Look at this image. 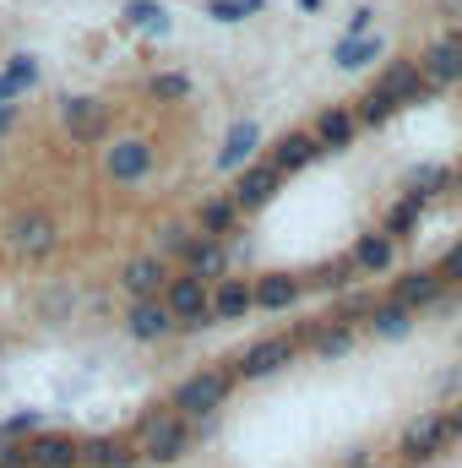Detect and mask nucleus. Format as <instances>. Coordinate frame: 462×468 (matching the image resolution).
<instances>
[{"label":"nucleus","instance_id":"obj_1","mask_svg":"<svg viewBox=\"0 0 462 468\" xmlns=\"http://www.w3.org/2000/svg\"><path fill=\"white\" fill-rule=\"evenodd\" d=\"M131 447L147 468H174L191 458L196 436H191V420H180L169 403H147L131 425Z\"/></svg>","mask_w":462,"mask_h":468},{"label":"nucleus","instance_id":"obj_2","mask_svg":"<svg viewBox=\"0 0 462 468\" xmlns=\"http://www.w3.org/2000/svg\"><path fill=\"white\" fill-rule=\"evenodd\" d=\"M234 370L218 359V365H202V370H191V376H180L174 381V392H169V409L180 414V420H224V409L234 403Z\"/></svg>","mask_w":462,"mask_h":468},{"label":"nucleus","instance_id":"obj_3","mask_svg":"<svg viewBox=\"0 0 462 468\" xmlns=\"http://www.w3.org/2000/svg\"><path fill=\"white\" fill-rule=\"evenodd\" d=\"M5 250L22 261V267H44L49 256H60V245H66V234H60V218L49 213V207H16L11 218H5Z\"/></svg>","mask_w":462,"mask_h":468},{"label":"nucleus","instance_id":"obj_4","mask_svg":"<svg viewBox=\"0 0 462 468\" xmlns=\"http://www.w3.org/2000/svg\"><path fill=\"white\" fill-rule=\"evenodd\" d=\"M152 169H158V142H152V136L125 131V136H110V142H104V158H99L104 186H115V191H136V186L152 180Z\"/></svg>","mask_w":462,"mask_h":468},{"label":"nucleus","instance_id":"obj_5","mask_svg":"<svg viewBox=\"0 0 462 468\" xmlns=\"http://www.w3.org/2000/svg\"><path fill=\"white\" fill-rule=\"evenodd\" d=\"M452 447H457V436H452V420H446V409L414 414V420L397 431V463H403V468H430V463H441Z\"/></svg>","mask_w":462,"mask_h":468},{"label":"nucleus","instance_id":"obj_6","mask_svg":"<svg viewBox=\"0 0 462 468\" xmlns=\"http://www.w3.org/2000/svg\"><path fill=\"white\" fill-rule=\"evenodd\" d=\"M163 305H169V316H174V333H207V327H218L213 322V283H202L196 272H185V267H174L169 272V283H163V294H158Z\"/></svg>","mask_w":462,"mask_h":468},{"label":"nucleus","instance_id":"obj_7","mask_svg":"<svg viewBox=\"0 0 462 468\" xmlns=\"http://www.w3.org/2000/svg\"><path fill=\"white\" fill-rule=\"evenodd\" d=\"M386 294H392L397 305H408L414 316H446V311H457L462 289H446L441 272H436V261H430V267H403Z\"/></svg>","mask_w":462,"mask_h":468},{"label":"nucleus","instance_id":"obj_8","mask_svg":"<svg viewBox=\"0 0 462 468\" xmlns=\"http://www.w3.org/2000/svg\"><path fill=\"white\" fill-rule=\"evenodd\" d=\"M299 333L289 327V333H267V338H256L250 349H239L229 359V370H234V381L245 387V381H272V376H283L294 359H299Z\"/></svg>","mask_w":462,"mask_h":468},{"label":"nucleus","instance_id":"obj_9","mask_svg":"<svg viewBox=\"0 0 462 468\" xmlns=\"http://www.w3.org/2000/svg\"><path fill=\"white\" fill-rule=\"evenodd\" d=\"M115 125V104L99 93H66L60 99V131L71 147H104Z\"/></svg>","mask_w":462,"mask_h":468},{"label":"nucleus","instance_id":"obj_10","mask_svg":"<svg viewBox=\"0 0 462 468\" xmlns=\"http://www.w3.org/2000/svg\"><path fill=\"white\" fill-rule=\"evenodd\" d=\"M229 197H234V207H239L245 218H256V213H267V207L283 197V175H278V169L267 164V153H261V158H250V164L234 175Z\"/></svg>","mask_w":462,"mask_h":468},{"label":"nucleus","instance_id":"obj_11","mask_svg":"<svg viewBox=\"0 0 462 468\" xmlns=\"http://www.w3.org/2000/svg\"><path fill=\"white\" fill-rule=\"evenodd\" d=\"M419 71H425V82L436 88V93H452L462 88V27H446V33H436L419 55Z\"/></svg>","mask_w":462,"mask_h":468},{"label":"nucleus","instance_id":"obj_12","mask_svg":"<svg viewBox=\"0 0 462 468\" xmlns=\"http://www.w3.org/2000/svg\"><path fill=\"white\" fill-rule=\"evenodd\" d=\"M294 333H299V349H310V359H327V365L348 359V354L359 349V327L343 322V316H310Z\"/></svg>","mask_w":462,"mask_h":468},{"label":"nucleus","instance_id":"obj_13","mask_svg":"<svg viewBox=\"0 0 462 468\" xmlns=\"http://www.w3.org/2000/svg\"><path fill=\"white\" fill-rule=\"evenodd\" d=\"M375 88H381L397 110H419V104H430V99H436V88L425 82V71H419V60H414V55L386 60V66H381V77H375Z\"/></svg>","mask_w":462,"mask_h":468},{"label":"nucleus","instance_id":"obj_14","mask_svg":"<svg viewBox=\"0 0 462 468\" xmlns=\"http://www.w3.org/2000/svg\"><path fill=\"white\" fill-rule=\"evenodd\" d=\"M299 300H305V278L289 272V267H272V272H256V278H250V305H256L261 316H283V311H294Z\"/></svg>","mask_w":462,"mask_h":468},{"label":"nucleus","instance_id":"obj_15","mask_svg":"<svg viewBox=\"0 0 462 468\" xmlns=\"http://www.w3.org/2000/svg\"><path fill=\"white\" fill-rule=\"evenodd\" d=\"M120 333H125L131 344L152 349V344L174 338V316H169L163 300H125V311H120Z\"/></svg>","mask_w":462,"mask_h":468},{"label":"nucleus","instance_id":"obj_16","mask_svg":"<svg viewBox=\"0 0 462 468\" xmlns=\"http://www.w3.org/2000/svg\"><path fill=\"white\" fill-rule=\"evenodd\" d=\"M169 272H174V267H169L158 250H142V256H125V261H120L115 283H120L125 300H158L163 283H169Z\"/></svg>","mask_w":462,"mask_h":468},{"label":"nucleus","instance_id":"obj_17","mask_svg":"<svg viewBox=\"0 0 462 468\" xmlns=\"http://www.w3.org/2000/svg\"><path fill=\"white\" fill-rule=\"evenodd\" d=\"M191 224H196V229L207 234V239H229V245H239V239H245V224H250V218H245V213H239V207H234V197L229 191H218V197H207V202H196V213H191Z\"/></svg>","mask_w":462,"mask_h":468},{"label":"nucleus","instance_id":"obj_18","mask_svg":"<svg viewBox=\"0 0 462 468\" xmlns=\"http://www.w3.org/2000/svg\"><path fill=\"white\" fill-rule=\"evenodd\" d=\"M316 158H327L321 147H316V136L305 131V125H294V131H283V136H272V147H267V164L283 175V180H294V175H305Z\"/></svg>","mask_w":462,"mask_h":468},{"label":"nucleus","instance_id":"obj_19","mask_svg":"<svg viewBox=\"0 0 462 468\" xmlns=\"http://www.w3.org/2000/svg\"><path fill=\"white\" fill-rule=\"evenodd\" d=\"M343 256L353 261V272H359V278H386V272L397 267V239H392V234H381V229H359Z\"/></svg>","mask_w":462,"mask_h":468},{"label":"nucleus","instance_id":"obj_20","mask_svg":"<svg viewBox=\"0 0 462 468\" xmlns=\"http://www.w3.org/2000/svg\"><path fill=\"white\" fill-rule=\"evenodd\" d=\"M77 441H82V436H71V431H60V425H44L38 436L22 441V447H27V468H82Z\"/></svg>","mask_w":462,"mask_h":468},{"label":"nucleus","instance_id":"obj_21","mask_svg":"<svg viewBox=\"0 0 462 468\" xmlns=\"http://www.w3.org/2000/svg\"><path fill=\"white\" fill-rule=\"evenodd\" d=\"M305 131L316 136V147H321V153H348V147L359 142L353 104H327V110H316V120H310Z\"/></svg>","mask_w":462,"mask_h":468},{"label":"nucleus","instance_id":"obj_22","mask_svg":"<svg viewBox=\"0 0 462 468\" xmlns=\"http://www.w3.org/2000/svg\"><path fill=\"white\" fill-rule=\"evenodd\" d=\"M77 458L82 468H136V447H131V436H120V431H93V436H82L77 441Z\"/></svg>","mask_w":462,"mask_h":468},{"label":"nucleus","instance_id":"obj_23","mask_svg":"<svg viewBox=\"0 0 462 468\" xmlns=\"http://www.w3.org/2000/svg\"><path fill=\"white\" fill-rule=\"evenodd\" d=\"M250 158H261V125L256 120H234L224 131V147L213 153V164H218V175H239Z\"/></svg>","mask_w":462,"mask_h":468},{"label":"nucleus","instance_id":"obj_24","mask_svg":"<svg viewBox=\"0 0 462 468\" xmlns=\"http://www.w3.org/2000/svg\"><path fill=\"white\" fill-rule=\"evenodd\" d=\"M414 327H419V316H414L408 305H397L392 294H381V300H375V311L364 316V333H370V338H381V344H403V338H414Z\"/></svg>","mask_w":462,"mask_h":468},{"label":"nucleus","instance_id":"obj_25","mask_svg":"<svg viewBox=\"0 0 462 468\" xmlns=\"http://www.w3.org/2000/svg\"><path fill=\"white\" fill-rule=\"evenodd\" d=\"M408 197H419L425 207L430 202H441V197H457L462 191V169H452V164H419L414 175H408V186H403Z\"/></svg>","mask_w":462,"mask_h":468},{"label":"nucleus","instance_id":"obj_26","mask_svg":"<svg viewBox=\"0 0 462 468\" xmlns=\"http://www.w3.org/2000/svg\"><path fill=\"white\" fill-rule=\"evenodd\" d=\"M180 267H185V272H196L202 283H218V278H229V272H234V245H229V239H207V234H202Z\"/></svg>","mask_w":462,"mask_h":468},{"label":"nucleus","instance_id":"obj_27","mask_svg":"<svg viewBox=\"0 0 462 468\" xmlns=\"http://www.w3.org/2000/svg\"><path fill=\"white\" fill-rule=\"evenodd\" d=\"M213 322H224V327H234V322H245L256 305H250V278H239V272H229V278H218L213 283Z\"/></svg>","mask_w":462,"mask_h":468},{"label":"nucleus","instance_id":"obj_28","mask_svg":"<svg viewBox=\"0 0 462 468\" xmlns=\"http://www.w3.org/2000/svg\"><path fill=\"white\" fill-rule=\"evenodd\" d=\"M381 55H386V38H381V33H359V38H338V44H332V66H338V71H364V66H370V60H381Z\"/></svg>","mask_w":462,"mask_h":468},{"label":"nucleus","instance_id":"obj_29","mask_svg":"<svg viewBox=\"0 0 462 468\" xmlns=\"http://www.w3.org/2000/svg\"><path fill=\"white\" fill-rule=\"evenodd\" d=\"M353 283H359V272H353L348 256H327V261H316V267L305 272V289H316V294H343Z\"/></svg>","mask_w":462,"mask_h":468},{"label":"nucleus","instance_id":"obj_30","mask_svg":"<svg viewBox=\"0 0 462 468\" xmlns=\"http://www.w3.org/2000/svg\"><path fill=\"white\" fill-rule=\"evenodd\" d=\"M419 224H425V202L419 197H408V191H397V202L386 207V218H381V234H392L397 245L403 239H414L419 234Z\"/></svg>","mask_w":462,"mask_h":468},{"label":"nucleus","instance_id":"obj_31","mask_svg":"<svg viewBox=\"0 0 462 468\" xmlns=\"http://www.w3.org/2000/svg\"><path fill=\"white\" fill-rule=\"evenodd\" d=\"M142 93H147L152 104H185V99L196 93V82H191V71L169 66V71H152V77L142 82Z\"/></svg>","mask_w":462,"mask_h":468},{"label":"nucleus","instance_id":"obj_32","mask_svg":"<svg viewBox=\"0 0 462 468\" xmlns=\"http://www.w3.org/2000/svg\"><path fill=\"white\" fill-rule=\"evenodd\" d=\"M397 115H403V110H397V104H392V99H386L375 82H370V88L353 99V120H359V131H381V125H392Z\"/></svg>","mask_w":462,"mask_h":468},{"label":"nucleus","instance_id":"obj_33","mask_svg":"<svg viewBox=\"0 0 462 468\" xmlns=\"http://www.w3.org/2000/svg\"><path fill=\"white\" fill-rule=\"evenodd\" d=\"M196 239H202L196 224H185V218H163V224H158V256L174 267V261H185V256H191V245H196Z\"/></svg>","mask_w":462,"mask_h":468},{"label":"nucleus","instance_id":"obj_34","mask_svg":"<svg viewBox=\"0 0 462 468\" xmlns=\"http://www.w3.org/2000/svg\"><path fill=\"white\" fill-rule=\"evenodd\" d=\"M120 22H125V27H136V33H169V11H163L158 0H125Z\"/></svg>","mask_w":462,"mask_h":468},{"label":"nucleus","instance_id":"obj_35","mask_svg":"<svg viewBox=\"0 0 462 468\" xmlns=\"http://www.w3.org/2000/svg\"><path fill=\"white\" fill-rule=\"evenodd\" d=\"M375 300H381V294H370V289H359V283H353V289L338 294V311H332V316H343V322H353V327H364V316L375 311Z\"/></svg>","mask_w":462,"mask_h":468},{"label":"nucleus","instance_id":"obj_36","mask_svg":"<svg viewBox=\"0 0 462 468\" xmlns=\"http://www.w3.org/2000/svg\"><path fill=\"white\" fill-rule=\"evenodd\" d=\"M38 431H44V414H38V409H16V414L0 420V436H5V441H27V436H38Z\"/></svg>","mask_w":462,"mask_h":468},{"label":"nucleus","instance_id":"obj_37","mask_svg":"<svg viewBox=\"0 0 462 468\" xmlns=\"http://www.w3.org/2000/svg\"><path fill=\"white\" fill-rule=\"evenodd\" d=\"M0 77H11L22 93H27V88H38V55H27V49H22V55H11V60L0 66Z\"/></svg>","mask_w":462,"mask_h":468},{"label":"nucleus","instance_id":"obj_38","mask_svg":"<svg viewBox=\"0 0 462 468\" xmlns=\"http://www.w3.org/2000/svg\"><path fill=\"white\" fill-rule=\"evenodd\" d=\"M267 0H207V16L213 22H245V16H256Z\"/></svg>","mask_w":462,"mask_h":468},{"label":"nucleus","instance_id":"obj_39","mask_svg":"<svg viewBox=\"0 0 462 468\" xmlns=\"http://www.w3.org/2000/svg\"><path fill=\"white\" fill-rule=\"evenodd\" d=\"M436 272H441V283H446V289H462V239H452V245L441 250Z\"/></svg>","mask_w":462,"mask_h":468},{"label":"nucleus","instance_id":"obj_40","mask_svg":"<svg viewBox=\"0 0 462 468\" xmlns=\"http://www.w3.org/2000/svg\"><path fill=\"white\" fill-rule=\"evenodd\" d=\"M38 316L60 327V322L71 316V289H55V294H44V300H38Z\"/></svg>","mask_w":462,"mask_h":468},{"label":"nucleus","instance_id":"obj_41","mask_svg":"<svg viewBox=\"0 0 462 468\" xmlns=\"http://www.w3.org/2000/svg\"><path fill=\"white\" fill-rule=\"evenodd\" d=\"M348 38H359V33H375V5H353L348 11V27H343Z\"/></svg>","mask_w":462,"mask_h":468},{"label":"nucleus","instance_id":"obj_42","mask_svg":"<svg viewBox=\"0 0 462 468\" xmlns=\"http://www.w3.org/2000/svg\"><path fill=\"white\" fill-rule=\"evenodd\" d=\"M0 468H27V447H22V441H5V436H0Z\"/></svg>","mask_w":462,"mask_h":468},{"label":"nucleus","instance_id":"obj_43","mask_svg":"<svg viewBox=\"0 0 462 468\" xmlns=\"http://www.w3.org/2000/svg\"><path fill=\"white\" fill-rule=\"evenodd\" d=\"M16 120H22V104H0V136H11Z\"/></svg>","mask_w":462,"mask_h":468},{"label":"nucleus","instance_id":"obj_44","mask_svg":"<svg viewBox=\"0 0 462 468\" xmlns=\"http://www.w3.org/2000/svg\"><path fill=\"white\" fill-rule=\"evenodd\" d=\"M446 420H452V436L462 441V392L452 398V403H446Z\"/></svg>","mask_w":462,"mask_h":468},{"label":"nucleus","instance_id":"obj_45","mask_svg":"<svg viewBox=\"0 0 462 468\" xmlns=\"http://www.w3.org/2000/svg\"><path fill=\"white\" fill-rule=\"evenodd\" d=\"M441 5V16H462V0H436Z\"/></svg>","mask_w":462,"mask_h":468},{"label":"nucleus","instance_id":"obj_46","mask_svg":"<svg viewBox=\"0 0 462 468\" xmlns=\"http://www.w3.org/2000/svg\"><path fill=\"white\" fill-rule=\"evenodd\" d=\"M294 5H299V11H310V16H316V11H321V5H327V0H294Z\"/></svg>","mask_w":462,"mask_h":468},{"label":"nucleus","instance_id":"obj_47","mask_svg":"<svg viewBox=\"0 0 462 468\" xmlns=\"http://www.w3.org/2000/svg\"><path fill=\"white\" fill-rule=\"evenodd\" d=\"M343 468H381L375 458H359V463H343Z\"/></svg>","mask_w":462,"mask_h":468},{"label":"nucleus","instance_id":"obj_48","mask_svg":"<svg viewBox=\"0 0 462 468\" xmlns=\"http://www.w3.org/2000/svg\"><path fill=\"white\" fill-rule=\"evenodd\" d=\"M174 468H202V463H174Z\"/></svg>","mask_w":462,"mask_h":468}]
</instances>
